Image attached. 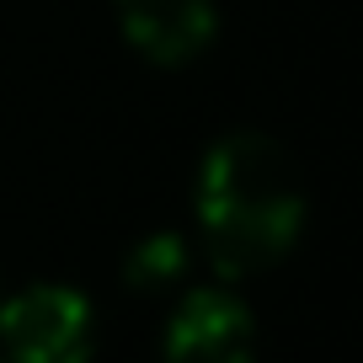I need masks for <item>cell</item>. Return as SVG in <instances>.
<instances>
[{"instance_id":"cell-1","label":"cell","mask_w":363,"mask_h":363,"mask_svg":"<svg viewBox=\"0 0 363 363\" xmlns=\"http://www.w3.org/2000/svg\"><path fill=\"white\" fill-rule=\"evenodd\" d=\"M198 230L219 278H246L294 251L305 182L272 134H225L198 166Z\"/></svg>"},{"instance_id":"cell-2","label":"cell","mask_w":363,"mask_h":363,"mask_svg":"<svg viewBox=\"0 0 363 363\" xmlns=\"http://www.w3.org/2000/svg\"><path fill=\"white\" fill-rule=\"evenodd\" d=\"M0 342L11 363H91L96 315L80 289L33 284L0 305Z\"/></svg>"},{"instance_id":"cell-3","label":"cell","mask_w":363,"mask_h":363,"mask_svg":"<svg viewBox=\"0 0 363 363\" xmlns=\"http://www.w3.org/2000/svg\"><path fill=\"white\" fill-rule=\"evenodd\" d=\"M160 363H257V320L230 289H193L166 326Z\"/></svg>"},{"instance_id":"cell-4","label":"cell","mask_w":363,"mask_h":363,"mask_svg":"<svg viewBox=\"0 0 363 363\" xmlns=\"http://www.w3.org/2000/svg\"><path fill=\"white\" fill-rule=\"evenodd\" d=\"M123 38L150 59V65H187L214 43L219 11L214 0H113Z\"/></svg>"},{"instance_id":"cell-5","label":"cell","mask_w":363,"mask_h":363,"mask_svg":"<svg viewBox=\"0 0 363 363\" xmlns=\"http://www.w3.org/2000/svg\"><path fill=\"white\" fill-rule=\"evenodd\" d=\"M182 272H187V246H182V235H171V230L145 235L123 262L128 289H166V284H177Z\"/></svg>"}]
</instances>
